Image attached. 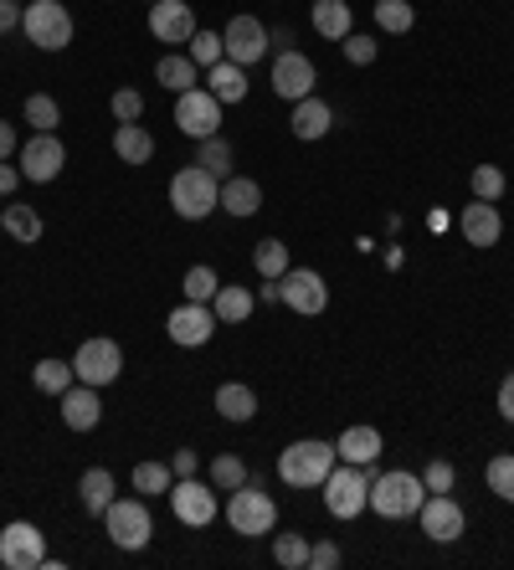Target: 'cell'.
<instances>
[{
  "label": "cell",
  "instance_id": "1",
  "mask_svg": "<svg viewBox=\"0 0 514 570\" xmlns=\"http://www.w3.org/2000/svg\"><path fill=\"white\" fill-rule=\"evenodd\" d=\"M339 463V448L335 442H319V437H304V442H288L283 453H278V478L288 483V489H319L330 468Z\"/></svg>",
  "mask_w": 514,
  "mask_h": 570
},
{
  "label": "cell",
  "instance_id": "2",
  "mask_svg": "<svg viewBox=\"0 0 514 570\" xmlns=\"http://www.w3.org/2000/svg\"><path fill=\"white\" fill-rule=\"evenodd\" d=\"M170 206H176L180 221H206L221 206V180L211 170H201V165H185L170 180Z\"/></svg>",
  "mask_w": 514,
  "mask_h": 570
},
{
  "label": "cell",
  "instance_id": "3",
  "mask_svg": "<svg viewBox=\"0 0 514 570\" xmlns=\"http://www.w3.org/2000/svg\"><path fill=\"white\" fill-rule=\"evenodd\" d=\"M371 468H356V463H335L330 478L319 483L324 489V509L335 514V519H356L360 509H371Z\"/></svg>",
  "mask_w": 514,
  "mask_h": 570
},
{
  "label": "cell",
  "instance_id": "4",
  "mask_svg": "<svg viewBox=\"0 0 514 570\" xmlns=\"http://www.w3.org/2000/svg\"><path fill=\"white\" fill-rule=\"evenodd\" d=\"M21 31L31 47L41 52H67L73 47V11L62 5V0H31L26 11H21Z\"/></svg>",
  "mask_w": 514,
  "mask_h": 570
},
{
  "label": "cell",
  "instance_id": "5",
  "mask_svg": "<svg viewBox=\"0 0 514 570\" xmlns=\"http://www.w3.org/2000/svg\"><path fill=\"white\" fill-rule=\"evenodd\" d=\"M422 498H427V483L407 468L371 478V509H376L381 519H412V514L422 509Z\"/></svg>",
  "mask_w": 514,
  "mask_h": 570
},
{
  "label": "cell",
  "instance_id": "6",
  "mask_svg": "<svg viewBox=\"0 0 514 570\" xmlns=\"http://www.w3.org/2000/svg\"><path fill=\"white\" fill-rule=\"evenodd\" d=\"M227 524L242 534V540H257V534H273L278 524V504L273 493H262V483H242V489H232V498H227Z\"/></svg>",
  "mask_w": 514,
  "mask_h": 570
},
{
  "label": "cell",
  "instance_id": "7",
  "mask_svg": "<svg viewBox=\"0 0 514 570\" xmlns=\"http://www.w3.org/2000/svg\"><path fill=\"white\" fill-rule=\"evenodd\" d=\"M103 530L119 550H144L155 540V519H150V504L144 498H114L103 509Z\"/></svg>",
  "mask_w": 514,
  "mask_h": 570
},
{
  "label": "cell",
  "instance_id": "8",
  "mask_svg": "<svg viewBox=\"0 0 514 570\" xmlns=\"http://www.w3.org/2000/svg\"><path fill=\"white\" fill-rule=\"evenodd\" d=\"M52 560L47 555V534L37 524H26V519H11L5 530H0V566L5 570H41Z\"/></svg>",
  "mask_w": 514,
  "mask_h": 570
},
{
  "label": "cell",
  "instance_id": "9",
  "mask_svg": "<svg viewBox=\"0 0 514 570\" xmlns=\"http://www.w3.org/2000/svg\"><path fill=\"white\" fill-rule=\"evenodd\" d=\"M170 509L185 530H206L211 519H217V483H201V478H176L170 483Z\"/></svg>",
  "mask_w": 514,
  "mask_h": 570
},
{
  "label": "cell",
  "instance_id": "10",
  "mask_svg": "<svg viewBox=\"0 0 514 570\" xmlns=\"http://www.w3.org/2000/svg\"><path fill=\"white\" fill-rule=\"evenodd\" d=\"M176 129L191 139L221 134V99L211 88H185V93H176Z\"/></svg>",
  "mask_w": 514,
  "mask_h": 570
},
{
  "label": "cell",
  "instance_id": "11",
  "mask_svg": "<svg viewBox=\"0 0 514 570\" xmlns=\"http://www.w3.org/2000/svg\"><path fill=\"white\" fill-rule=\"evenodd\" d=\"M124 371V350L114 339H82L78 354H73V375H78L82 386H114Z\"/></svg>",
  "mask_w": 514,
  "mask_h": 570
},
{
  "label": "cell",
  "instance_id": "12",
  "mask_svg": "<svg viewBox=\"0 0 514 570\" xmlns=\"http://www.w3.org/2000/svg\"><path fill=\"white\" fill-rule=\"evenodd\" d=\"M221 41H227V62L257 67V62L268 57V47H273V31H268L257 16H232L227 21V31H221Z\"/></svg>",
  "mask_w": 514,
  "mask_h": 570
},
{
  "label": "cell",
  "instance_id": "13",
  "mask_svg": "<svg viewBox=\"0 0 514 570\" xmlns=\"http://www.w3.org/2000/svg\"><path fill=\"white\" fill-rule=\"evenodd\" d=\"M416 514H422V534L437 540V545H453L468 530V514H463V504H458L453 493H427Z\"/></svg>",
  "mask_w": 514,
  "mask_h": 570
},
{
  "label": "cell",
  "instance_id": "14",
  "mask_svg": "<svg viewBox=\"0 0 514 570\" xmlns=\"http://www.w3.org/2000/svg\"><path fill=\"white\" fill-rule=\"evenodd\" d=\"M21 159V176L37 180V185H52V180L62 176V165H67V150H62L57 134H31L26 144L16 150Z\"/></svg>",
  "mask_w": 514,
  "mask_h": 570
},
{
  "label": "cell",
  "instance_id": "15",
  "mask_svg": "<svg viewBox=\"0 0 514 570\" xmlns=\"http://www.w3.org/2000/svg\"><path fill=\"white\" fill-rule=\"evenodd\" d=\"M165 335L176 339L180 350H201L206 339L217 335V314H211V303H180V309H170V319H165Z\"/></svg>",
  "mask_w": 514,
  "mask_h": 570
},
{
  "label": "cell",
  "instance_id": "16",
  "mask_svg": "<svg viewBox=\"0 0 514 570\" xmlns=\"http://www.w3.org/2000/svg\"><path fill=\"white\" fill-rule=\"evenodd\" d=\"M278 288H283V303L294 309V314H324L330 309V288H324V277L314 268H288V273L278 277Z\"/></svg>",
  "mask_w": 514,
  "mask_h": 570
},
{
  "label": "cell",
  "instance_id": "17",
  "mask_svg": "<svg viewBox=\"0 0 514 570\" xmlns=\"http://www.w3.org/2000/svg\"><path fill=\"white\" fill-rule=\"evenodd\" d=\"M314 82H319L314 62L304 57L298 47H288V52H278V62H273V93H278V99H288V103L309 99V93H314Z\"/></svg>",
  "mask_w": 514,
  "mask_h": 570
},
{
  "label": "cell",
  "instance_id": "18",
  "mask_svg": "<svg viewBox=\"0 0 514 570\" xmlns=\"http://www.w3.org/2000/svg\"><path fill=\"white\" fill-rule=\"evenodd\" d=\"M150 31H155V41L185 47V41L196 37V11H191V0H155V5H150Z\"/></svg>",
  "mask_w": 514,
  "mask_h": 570
},
{
  "label": "cell",
  "instance_id": "19",
  "mask_svg": "<svg viewBox=\"0 0 514 570\" xmlns=\"http://www.w3.org/2000/svg\"><path fill=\"white\" fill-rule=\"evenodd\" d=\"M57 401H62V422H67L73 432H93V427L103 422L99 386H82V380H73V386H67Z\"/></svg>",
  "mask_w": 514,
  "mask_h": 570
},
{
  "label": "cell",
  "instance_id": "20",
  "mask_svg": "<svg viewBox=\"0 0 514 570\" xmlns=\"http://www.w3.org/2000/svg\"><path fill=\"white\" fill-rule=\"evenodd\" d=\"M458 226H463V242H468V247H494L499 236H504L499 200H478V196H474V206H463Z\"/></svg>",
  "mask_w": 514,
  "mask_h": 570
},
{
  "label": "cell",
  "instance_id": "21",
  "mask_svg": "<svg viewBox=\"0 0 514 570\" xmlns=\"http://www.w3.org/2000/svg\"><path fill=\"white\" fill-rule=\"evenodd\" d=\"M288 129H294V139H324L330 129H335V108L309 93V99L294 103V118H288Z\"/></svg>",
  "mask_w": 514,
  "mask_h": 570
},
{
  "label": "cell",
  "instance_id": "22",
  "mask_svg": "<svg viewBox=\"0 0 514 570\" xmlns=\"http://www.w3.org/2000/svg\"><path fill=\"white\" fill-rule=\"evenodd\" d=\"M221 211L227 217H257L262 211V185L257 180H247V176H227L221 180Z\"/></svg>",
  "mask_w": 514,
  "mask_h": 570
},
{
  "label": "cell",
  "instance_id": "23",
  "mask_svg": "<svg viewBox=\"0 0 514 570\" xmlns=\"http://www.w3.org/2000/svg\"><path fill=\"white\" fill-rule=\"evenodd\" d=\"M309 21H314V31L324 41H345L350 31H356V11H350L345 0H314Z\"/></svg>",
  "mask_w": 514,
  "mask_h": 570
},
{
  "label": "cell",
  "instance_id": "24",
  "mask_svg": "<svg viewBox=\"0 0 514 570\" xmlns=\"http://www.w3.org/2000/svg\"><path fill=\"white\" fill-rule=\"evenodd\" d=\"M376 457H381V432H376V427H365V422H360V427H345V432H339V463L371 468Z\"/></svg>",
  "mask_w": 514,
  "mask_h": 570
},
{
  "label": "cell",
  "instance_id": "25",
  "mask_svg": "<svg viewBox=\"0 0 514 570\" xmlns=\"http://www.w3.org/2000/svg\"><path fill=\"white\" fill-rule=\"evenodd\" d=\"M114 155H119V165H150L155 159V134L144 124H119L114 129Z\"/></svg>",
  "mask_w": 514,
  "mask_h": 570
},
{
  "label": "cell",
  "instance_id": "26",
  "mask_svg": "<svg viewBox=\"0 0 514 570\" xmlns=\"http://www.w3.org/2000/svg\"><path fill=\"white\" fill-rule=\"evenodd\" d=\"M206 88L221 99V108H227V103H242V99H247V67H237V62L221 57L217 67H206Z\"/></svg>",
  "mask_w": 514,
  "mask_h": 570
},
{
  "label": "cell",
  "instance_id": "27",
  "mask_svg": "<svg viewBox=\"0 0 514 570\" xmlns=\"http://www.w3.org/2000/svg\"><path fill=\"white\" fill-rule=\"evenodd\" d=\"M114 489H119V483H114V472H108V468H88V472L78 478V498H82V509H88V514H99V519H103V509H108V504L119 498Z\"/></svg>",
  "mask_w": 514,
  "mask_h": 570
},
{
  "label": "cell",
  "instance_id": "28",
  "mask_svg": "<svg viewBox=\"0 0 514 570\" xmlns=\"http://www.w3.org/2000/svg\"><path fill=\"white\" fill-rule=\"evenodd\" d=\"M0 226H5V236H11V242H26V247H31V242H41V217H37V206H21L16 196L0 206Z\"/></svg>",
  "mask_w": 514,
  "mask_h": 570
},
{
  "label": "cell",
  "instance_id": "29",
  "mask_svg": "<svg viewBox=\"0 0 514 570\" xmlns=\"http://www.w3.org/2000/svg\"><path fill=\"white\" fill-rule=\"evenodd\" d=\"M217 412L227 416V422H253L257 391L253 386H242V380H227V386H217Z\"/></svg>",
  "mask_w": 514,
  "mask_h": 570
},
{
  "label": "cell",
  "instance_id": "30",
  "mask_svg": "<svg viewBox=\"0 0 514 570\" xmlns=\"http://www.w3.org/2000/svg\"><path fill=\"white\" fill-rule=\"evenodd\" d=\"M211 314H217V324H242V319L253 314V288L221 283L217 298H211Z\"/></svg>",
  "mask_w": 514,
  "mask_h": 570
},
{
  "label": "cell",
  "instance_id": "31",
  "mask_svg": "<svg viewBox=\"0 0 514 570\" xmlns=\"http://www.w3.org/2000/svg\"><path fill=\"white\" fill-rule=\"evenodd\" d=\"M155 78H159V88L185 93V88H196V62L185 57V52H165V57L155 62Z\"/></svg>",
  "mask_w": 514,
  "mask_h": 570
},
{
  "label": "cell",
  "instance_id": "32",
  "mask_svg": "<svg viewBox=\"0 0 514 570\" xmlns=\"http://www.w3.org/2000/svg\"><path fill=\"white\" fill-rule=\"evenodd\" d=\"M253 262H257V277H262V283H278V277L288 273V247H283L278 236H262L253 247Z\"/></svg>",
  "mask_w": 514,
  "mask_h": 570
},
{
  "label": "cell",
  "instance_id": "33",
  "mask_svg": "<svg viewBox=\"0 0 514 570\" xmlns=\"http://www.w3.org/2000/svg\"><path fill=\"white\" fill-rule=\"evenodd\" d=\"M73 380H78V375H73V360H37V365H31V386L47 396H62Z\"/></svg>",
  "mask_w": 514,
  "mask_h": 570
},
{
  "label": "cell",
  "instance_id": "34",
  "mask_svg": "<svg viewBox=\"0 0 514 570\" xmlns=\"http://www.w3.org/2000/svg\"><path fill=\"white\" fill-rule=\"evenodd\" d=\"M196 144H201V150H196V165H201V170H211L217 180L232 176V144H227V139L211 134V139H196Z\"/></svg>",
  "mask_w": 514,
  "mask_h": 570
},
{
  "label": "cell",
  "instance_id": "35",
  "mask_svg": "<svg viewBox=\"0 0 514 570\" xmlns=\"http://www.w3.org/2000/svg\"><path fill=\"white\" fill-rule=\"evenodd\" d=\"M26 124H31L37 134H57L62 103L52 99V93H31V99H26Z\"/></svg>",
  "mask_w": 514,
  "mask_h": 570
},
{
  "label": "cell",
  "instance_id": "36",
  "mask_svg": "<svg viewBox=\"0 0 514 570\" xmlns=\"http://www.w3.org/2000/svg\"><path fill=\"white\" fill-rule=\"evenodd\" d=\"M176 483V472L170 463H134V493L139 498H155V493H170Z\"/></svg>",
  "mask_w": 514,
  "mask_h": 570
},
{
  "label": "cell",
  "instance_id": "37",
  "mask_svg": "<svg viewBox=\"0 0 514 570\" xmlns=\"http://www.w3.org/2000/svg\"><path fill=\"white\" fill-rule=\"evenodd\" d=\"M273 560L283 570H304L309 566V534H298V530L273 534Z\"/></svg>",
  "mask_w": 514,
  "mask_h": 570
},
{
  "label": "cell",
  "instance_id": "38",
  "mask_svg": "<svg viewBox=\"0 0 514 570\" xmlns=\"http://www.w3.org/2000/svg\"><path fill=\"white\" fill-rule=\"evenodd\" d=\"M412 21H416L412 0H376V26H381V31L407 37V31H412Z\"/></svg>",
  "mask_w": 514,
  "mask_h": 570
},
{
  "label": "cell",
  "instance_id": "39",
  "mask_svg": "<svg viewBox=\"0 0 514 570\" xmlns=\"http://www.w3.org/2000/svg\"><path fill=\"white\" fill-rule=\"evenodd\" d=\"M484 478H489V493H494V498L514 504V453L489 457V468H484Z\"/></svg>",
  "mask_w": 514,
  "mask_h": 570
},
{
  "label": "cell",
  "instance_id": "40",
  "mask_svg": "<svg viewBox=\"0 0 514 570\" xmlns=\"http://www.w3.org/2000/svg\"><path fill=\"white\" fill-rule=\"evenodd\" d=\"M185 57L196 62V67H217V62L227 57V41H221L217 31H196V37L185 41Z\"/></svg>",
  "mask_w": 514,
  "mask_h": 570
},
{
  "label": "cell",
  "instance_id": "41",
  "mask_svg": "<svg viewBox=\"0 0 514 570\" xmlns=\"http://www.w3.org/2000/svg\"><path fill=\"white\" fill-rule=\"evenodd\" d=\"M211 483H217L221 493L242 489V483H247V463H242L237 453H221V457H211Z\"/></svg>",
  "mask_w": 514,
  "mask_h": 570
},
{
  "label": "cell",
  "instance_id": "42",
  "mask_svg": "<svg viewBox=\"0 0 514 570\" xmlns=\"http://www.w3.org/2000/svg\"><path fill=\"white\" fill-rule=\"evenodd\" d=\"M217 268H191V273H185V298H191V303H211V298H217Z\"/></svg>",
  "mask_w": 514,
  "mask_h": 570
},
{
  "label": "cell",
  "instance_id": "43",
  "mask_svg": "<svg viewBox=\"0 0 514 570\" xmlns=\"http://www.w3.org/2000/svg\"><path fill=\"white\" fill-rule=\"evenodd\" d=\"M468 185H474L478 200H499V196H504V170H499V165H478Z\"/></svg>",
  "mask_w": 514,
  "mask_h": 570
},
{
  "label": "cell",
  "instance_id": "44",
  "mask_svg": "<svg viewBox=\"0 0 514 570\" xmlns=\"http://www.w3.org/2000/svg\"><path fill=\"white\" fill-rule=\"evenodd\" d=\"M422 483H427V493H453L458 483V468L448 463V457H433L427 468H422Z\"/></svg>",
  "mask_w": 514,
  "mask_h": 570
},
{
  "label": "cell",
  "instance_id": "45",
  "mask_svg": "<svg viewBox=\"0 0 514 570\" xmlns=\"http://www.w3.org/2000/svg\"><path fill=\"white\" fill-rule=\"evenodd\" d=\"M339 47H345V62H356V67H371V62H376V52H381V41L376 37H360V31H350Z\"/></svg>",
  "mask_w": 514,
  "mask_h": 570
},
{
  "label": "cell",
  "instance_id": "46",
  "mask_svg": "<svg viewBox=\"0 0 514 570\" xmlns=\"http://www.w3.org/2000/svg\"><path fill=\"white\" fill-rule=\"evenodd\" d=\"M139 114H144V99H139L134 88H119V93H114V118H119V124H139Z\"/></svg>",
  "mask_w": 514,
  "mask_h": 570
},
{
  "label": "cell",
  "instance_id": "47",
  "mask_svg": "<svg viewBox=\"0 0 514 570\" xmlns=\"http://www.w3.org/2000/svg\"><path fill=\"white\" fill-rule=\"evenodd\" d=\"M309 566H314V570H335L339 566V545H335V540H319V545H309Z\"/></svg>",
  "mask_w": 514,
  "mask_h": 570
},
{
  "label": "cell",
  "instance_id": "48",
  "mask_svg": "<svg viewBox=\"0 0 514 570\" xmlns=\"http://www.w3.org/2000/svg\"><path fill=\"white\" fill-rule=\"evenodd\" d=\"M21 180H26V176H21L16 165H11V159H0V196L11 200V196H16V185H21Z\"/></svg>",
  "mask_w": 514,
  "mask_h": 570
},
{
  "label": "cell",
  "instance_id": "49",
  "mask_svg": "<svg viewBox=\"0 0 514 570\" xmlns=\"http://www.w3.org/2000/svg\"><path fill=\"white\" fill-rule=\"evenodd\" d=\"M499 416H504V422H514V375H504V380H499Z\"/></svg>",
  "mask_w": 514,
  "mask_h": 570
},
{
  "label": "cell",
  "instance_id": "50",
  "mask_svg": "<svg viewBox=\"0 0 514 570\" xmlns=\"http://www.w3.org/2000/svg\"><path fill=\"white\" fill-rule=\"evenodd\" d=\"M21 150V139H16V124L11 118H0V159H11Z\"/></svg>",
  "mask_w": 514,
  "mask_h": 570
},
{
  "label": "cell",
  "instance_id": "51",
  "mask_svg": "<svg viewBox=\"0 0 514 570\" xmlns=\"http://www.w3.org/2000/svg\"><path fill=\"white\" fill-rule=\"evenodd\" d=\"M170 472H176V478H196V472H201V457L180 448V453H176V463H170Z\"/></svg>",
  "mask_w": 514,
  "mask_h": 570
},
{
  "label": "cell",
  "instance_id": "52",
  "mask_svg": "<svg viewBox=\"0 0 514 570\" xmlns=\"http://www.w3.org/2000/svg\"><path fill=\"white\" fill-rule=\"evenodd\" d=\"M16 26H21V5L16 0H0V37H11Z\"/></svg>",
  "mask_w": 514,
  "mask_h": 570
},
{
  "label": "cell",
  "instance_id": "53",
  "mask_svg": "<svg viewBox=\"0 0 514 570\" xmlns=\"http://www.w3.org/2000/svg\"><path fill=\"white\" fill-rule=\"evenodd\" d=\"M257 298H262V303H283V288H278V283H268V288H257Z\"/></svg>",
  "mask_w": 514,
  "mask_h": 570
},
{
  "label": "cell",
  "instance_id": "54",
  "mask_svg": "<svg viewBox=\"0 0 514 570\" xmlns=\"http://www.w3.org/2000/svg\"><path fill=\"white\" fill-rule=\"evenodd\" d=\"M0 206H5V196H0Z\"/></svg>",
  "mask_w": 514,
  "mask_h": 570
}]
</instances>
